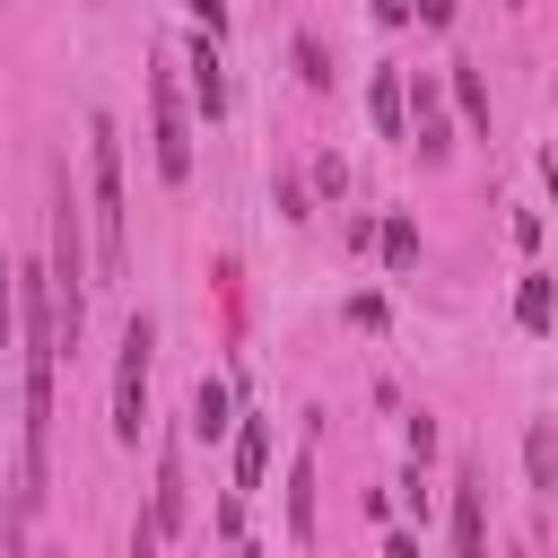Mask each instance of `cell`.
Here are the masks:
<instances>
[{
	"label": "cell",
	"instance_id": "ac0fdd59",
	"mask_svg": "<svg viewBox=\"0 0 558 558\" xmlns=\"http://www.w3.org/2000/svg\"><path fill=\"white\" fill-rule=\"evenodd\" d=\"M375 17L384 26H410V0H375Z\"/></svg>",
	"mask_w": 558,
	"mask_h": 558
},
{
	"label": "cell",
	"instance_id": "8992f818",
	"mask_svg": "<svg viewBox=\"0 0 558 558\" xmlns=\"http://www.w3.org/2000/svg\"><path fill=\"white\" fill-rule=\"evenodd\" d=\"M235 427V497L244 488H262V462H270V427H262V410H244V418H227Z\"/></svg>",
	"mask_w": 558,
	"mask_h": 558
},
{
	"label": "cell",
	"instance_id": "4fadbf2b",
	"mask_svg": "<svg viewBox=\"0 0 558 558\" xmlns=\"http://www.w3.org/2000/svg\"><path fill=\"white\" fill-rule=\"evenodd\" d=\"M375 244H384V262H392V270H410V262H418V227H410V218H384V235H375Z\"/></svg>",
	"mask_w": 558,
	"mask_h": 558
},
{
	"label": "cell",
	"instance_id": "7a4b0ae2",
	"mask_svg": "<svg viewBox=\"0 0 558 558\" xmlns=\"http://www.w3.org/2000/svg\"><path fill=\"white\" fill-rule=\"evenodd\" d=\"M52 323H61V349H78V331H87V253H78L70 174H52Z\"/></svg>",
	"mask_w": 558,
	"mask_h": 558
},
{
	"label": "cell",
	"instance_id": "2e32d148",
	"mask_svg": "<svg viewBox=\"0 0 558 558\" xmlns=\"http://www.w3.org/2000/svg\"><path fill=\"white\" fill-rule=\"evenodd\" d=\"M183 9H192V17H201V26H209V35H218V26H227V0H183Z\"/></svg>",
	"mask_w": 558,
	"mask_h": 558
},
{
	"label": "cell",
	"instance_id": "8fae6325",
	"mask_svg": "<svg viewBox=\"0 0 558 558\" xmlns=\"http://www.w3.org/2000/svg\"><path fill=\"white\" fill-rule=\"evenodd\" d=\"M288 532L314 541V453H296V471H288Z\"/></svg>",
	"mask_w": 558,
	"mask_h": 558
},
{
	"label": "cell",
	"instance_id": "52a82bcc",
	"mask_svg": "<svg viewBox=\"0 0 558 558\" xmlns=\"http://www.w3.org/2000/svg\"><path fill=\"white\" fill-rule=\"evenodd\" d=\"M480 541H488V514H480V471H462V480H453V549H462V558H480Z\"/></svg>",
	"mask_w": 558,
	"mask_h": 558
},
{
	"label": "cell",
	"instance_id": "7c38bea8",
	"mask_svg": "<svg viewBox=\"0 0 558 558\" xmlns=\"http://www.w3.org/2000/svg\"><path fill=\"white\" fill-rule=\"evenodd\" d=\"M453 105H462V122H471V131H488V87H480V70H471V61H453Z\"/></svg>",
	"mask_w": 558,
	"mask_h": 558
},
{
	"label": "cell",
	"instance_id": "6da1fadb",
	"mask_svg": "<svg viewBox=\"0 0 558 558\" xmlns=\"http://www.w3.org/2000/svg\"><path fill=\"white\" fill-rule=\"evenodd\" d=\"M87 201H96V270L122 279V140L105 113H87Z\"/></svg>",
	"mask_w": 558,
	"mask_h": 558
},
{
	"label": "cell",
	"instance_id": "5b68a950",
	"mask_svg": "<svg viewBox=\"0 0 558 558\" xmlns=\"http://www.w3.org/2000/svg\"><path fill=\"white\" fill-rule=\"evenodd\" d=\"M183 70H192V96H201V113L218 122V113H227V70H218V35H209V26L183 44Z\"/></svg>",
	"mask_w": 558,
	"mask_h": 558
},
{
	"label": "cell",
	"instance_id": "30bf717a",
	"mask_svg": "<svg viewBox=\"0 0 558 558\" xmlns=\"http://www.w3.org/2000/svg\"><path fill=\"white\" fill-rule=\"evenodd\" d=\"M523 471H532V488H558V427H549V418H532V436H523Z\"/></svg>",
	"mask_w": 558,
	"mask_h": 558
},
{
	"label": "cell",
	"instance_id": "5bb4252c",
	"mask_svg": "<svg viewBox=\"0 0 558 558\" xmlns=\"http://www.w3.org/2000/svg\"><path fill=\"white\" fill-rule=\"evenodd\" d=\"M514 314H523V331H549V279H541V270L523 279V296H514Z\"/></svg>",
	"mask_w": 558,
	"mask_h": 558
},
{
	"label": "cell",
	"instance_id": "9c48e42d",
	"mask_svg": "<svg viewBox=\"0 0 558 558\" xmlns=\"http://www.w3.org/2000/svg\"><path fill=\"white\" fill-rule=\"evenodd\" d=\"M227 418H235L227 384H218V375H201V384H192V436H227Z\"/></svg>",
	"mask_w": 558,
	"mask_h": 558
},
{
	"label": "cell",
	"instance_id": "e0dca14e",
	"mask_svg": "<svg viewBox=\"0 0 558 558\" xmlns=\"http://www.w3.org/2000/svg\"><path fill=\"white\" fill-rule=\"evenodd\" d=\"M410 9H418L427 26H453V0H410Z\"/></svg>",
	"mask_w": 558,
	"mask_h": 558
},
{
	"label": "cell",
	"instance_id": "ba28073f",
	"mask_svg": "<svg viewBox=\"0 0 558 558\" xmlns=\"http://www.w3.org/2000/svg\"><path fill=\"white\" fill-rule=\"evenodd\" d=\"M366 105H375V131H384V140H401V122H410V87H401V70H375Z\"/></svg>",
	"mask_w": 558,
	"mask_h": 558
},
{
	"label": "cell",
	"instance_id": "277c9868",
	"mask_svg": "<svg viewBox=\"0 0 558 558\" xmlns=\"http://www.w3.org/2000/svg\"><path fill=\"white\" fill-rule=\"evenodd\" d=\"M148 105H157V174H166V183H183V174H192V122H183L174 61H166V52H157V70H148Z\"/></svg>",
	"mask_w": 558,
	"mask_h": 558
},
{
	"label": "cell",
	"instance_id": "9a60e30c",
	"mask_svg": "<svg viewBox=\"0 0 558 558\" xmlns=\"http://www.w3.org/2000/svg\"><path fill=\"white\" fill-rule=\"evenodd\" d=\"M9 331H17V288H9V253H0V349H9Z\"/></svg>",
	"mask_w": 558,
	"mask_h": 558
},
{
	"label": "cell",
	"instance_id": "3957f363",
	"mask_svg": "<svg viewBox=\"0 0 558 558\" xmlns=\"http://www.w3.org/2000/svg\"><path fill=\"white\" fill-rule=\"evenodd\" d=\"M148 349H157V323L131 314L122 323V357H113V436L140 445V418H148Z\"/></svg>",
	"mask_w": 558,
	"mask_h": 558
}]
</instances>
